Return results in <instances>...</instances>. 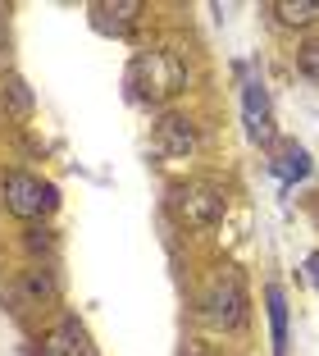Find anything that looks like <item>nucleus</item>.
<instances>
[{
	"label": "nucleus",
	"instance_id": "nucleus-1",
	"mask_svg": "<svg viewBox=\"0 0 319 356\" xmlns=\"http://www.w3.org/2000/svg\"><path fill=\"white\" fill-rule=\"evenodd\" d=\"M128 87L137 92V101L165 105L187 87V60L178 51H169V46L137 51V60L128 64Z\"/></svg>",
	"mask_w": 319,
	"mask_h": 356
},
{
	"label": "nucleus",
	"instance_id": "nucleus-2",
	"mask_svg": "<svg viewBox=\"0 0 319 356\" xmlns=\"http://www.w3.org/2000/svg\"><path fill=\"white\" fill-rule=\"evenodd\" d=\"M0 192H5V210L19 215V220H42V215H51V210L60 206L55 183L28 174V169H10L5 183H0Z\"/></svg>",
	"mask_w": 319,
	"mask_h": 356
},
{
	"label": "nucleus",
	"instance_id": "nucleus-3",
	"mask_svg": "<svg viewBox=\"0 0 319 356\" xmlns=\"http://www.w3.org/2000/svg\"><path fill=\"white\" fill-rule=\"evenodd\" d=\"M201 315H206L215 329H237L247 320V288H242V279H237L233 270L210 279L206 297H201Z\"/></svg>",
	"mask_w": 319,
	"mask_h": 356
},
{
	"label": "nucleus",
	"instance_id": "nucleus-4",
	"mask_svg": "<svg viewBox=\"0 0 319 356\" xmlns=\"http://www.w3.org/2000/svg\"><path fill=\"white\" fill-rule=\"evenodd\" d=\"M224 206H228L224 188H215V183H183V188L174 192V215L187 229H210V224H219Z\"/></svg>",
	"mask_w": 319,
	"mask_h": 356
},
{
	"label": "nucleus",
	"instance_id": "nucleus-5",
	"mask_svg": "<svg viewBox=\"0 0 319 356\" xmlns=\"http://www.w3.org/2000/svg\"><path fill=\"white\" fill-rule=\"evenodd\" d=\"M42 356H96V347L78 315H60L42 338Z\"/></svg>",
	"mask_w": 319,
	"mask_h": 356
},
{
	"label": "nucleus",
	"instance_id": "nucleus-6",
	"mask_svg": "<svg viewBox=\"0 0 319 356\" xmlns=\"http://www.w3.org/2000/svg\"><path fill=\"white\" fill-rule=\"evenodd\" d=\"M242 119H247L251 142L274 147V115H269V92L260 78H247V87H242Z\"/></svg>",
	"mask_w": 319,
	"mask_h": 356
},
{
	"label": "nucleus",
	"instance_id": "nucleus-7",
	"mask_svg": "<svg viewBox=\"0 0 319 356\" xmlns=\"http://www.w3.org/2000/svg\"><path fill=\"white\" fill-rule=\"evenodd\" d=\"M155 151L165 160H187L196 151V128L183 115H165L155 124Z\"/></svg>",
	"mask_w": 319,
	"mask_h": 356
},
{
	"label": "nucleus",
	"instance_id": "nucleus-8",
	"mask_svg": "<svg viewBox=\"0 0 319 356\" xmlns=\"http://www.w3.org/2000/svg\"><path fill=\"white\" fill-rule=\"evenodd\" d=\"M14 306L19 311H32V306H51L55 302V279L46 265H32V270H23L19 279H14Z\"/></svg>",
	"mask_w": 319,
	"mask_h": 356
},
{
	"label": "nucleus",
	"instance_id": "nucleus-9",
	"mask_svg": "<svg viewBox=\"0 0 319 356\" xmlns=\"http://www.w3.org/2000/svg\"><path fill=\"white\" fill-rule=\"evenodd\" d=\"M137 14H142V5H137V0H114V5H110V0H96V5H92L96 28L119 32V37H124V32L137 23Z\"/></svg>",
	"mask_w": 319,
	"mask_h": 356
},
{
	"label": "nucleus",
	"instance_id": "nucleus-10",
	"mask_svg": "<svg viewBox=\"0 0 319 356\" xmlns=\"http://www.w3.org/2000/svg\"><path fill=\"white\" fill-rule=\"evenodd\" d=\"M269 156H274L269 165H274V174L283 178V183H297V178L310 174V156H306V147H297V142H274Z\"/></svg>",
	"mask_w": 319,
	"mask_h": 356
},
{
	"label": "nucleus",
	"instance_id": "nucleus-11",
	"mask_svg": "<svg viewBox=\"0 0 319 356\" xmlns=\"http://www.w3.org/2000/svg\"><path fill=\"white\" fill-rule=\"evenodd\" d=\"M265 306H269V338H274V356H288V302L283 288L269 283L265 288Z\"/></svg>",
	"mask_w": 319,
	"mask_h": 356
},
{
	"label": "nucleus",
	"instance_id": "nucleus-12",
	"mask_svg": "<svg viewBox=\"0 0 319 356\" xmlns=\"http://www.w3.org/2000/svg\"><path fill=\"white\" fill-rule=\"evenodd\" d=\"M269 14L283 28H310V23H319V0H274Z\"/></svg>",
	"mask_w": 319,
	"mask_h": 356
},
{
	"label": "nucleus",
	"instance_id": "nucleus-13",
	"mask_svg": "<svg viewBox=\"0 0 319 356\" xmlns=\"http://www.w3.org/2000/svg\"><path fill=\"white\" fill-rule=\"evenodd\" d=\"M0 105L10 110L14 119H28L32 115V92L23 78H5V87H0Z\"/></svg>",
	"mask_w": 319,
	"mask_h": 356
},
{
	"label": "nucleus",
	"instance_id": "nucleus-14",
	"mask_svg": "<svg viewBox=\"0 0 319 356\" xmlns=\"http://www.w3.org/2000/svg\"><path fill=\"white\" fill-rule=\"evenodd\" d=\"M297 69H301L306 78H315V83H319V37H310V42L297 46Z\"/></svg>",
	"mask_w": 319,
	"mask_h": 356
},
{
	"label": "nucleus",
	"instance_id": "nucleus-15",
	"mask_svg": "<svg viewBox=\"0 0 319 356\" xmlns=\"http://www.w3.org/2000/svg\"><path fill=\"white\" fill-rule=\"evenodd\" d=\"M306 274H310V283L319 288V252H310V256H306Z\"/></svg>",
	"mask_w": 319,
	"mask_h": 356
}]
</instances>
